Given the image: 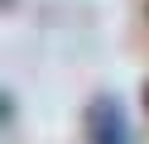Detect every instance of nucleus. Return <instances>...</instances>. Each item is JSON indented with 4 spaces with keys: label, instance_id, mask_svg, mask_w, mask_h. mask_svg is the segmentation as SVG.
<instances>
[{
    "label": "nucleus",
    "instance_id": "f03ea898",
    "mask_svg": "<svg viewBox=\"0 0 149 144\" xmlns=\"http://www.w3.org/2000/svg\"><path fill=\"white\" fill-rule=\"evenodd\" d=\"M144 111H149V86H144Z\"/></svg>",
    "mask_w": 149,
    "mask_h": 144
},
{
    "label": "nucleus",
    "instance_id": "f257e3e1",
    "mask_svg": "<svg viewBox=\"0 0 149 144\" xmlns=\"http://www.w3.org/2000/svg\"><path fill=\"white\" fill-rule=\"evenodd\" d=\"M82 134L87 144H135V130H130V115L116 96H96L82 115Z\"/></svg>",
    "mask_w": 149,
    "mask_h": 144
}]
</instances>
